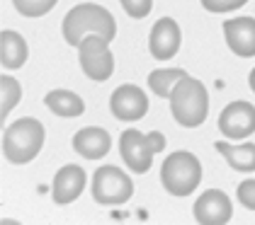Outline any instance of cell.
<instances>
[{
  "instance_id": "cell-5",
  "label": "cell",
  "mask_w": 255,
  "mask_h": 225,
  "mask_svg": "<svg viewBox=\"0 0 255 225\" xmlns=\"http://www.w3.org/2000/svg\"><path fill=\"white\" fill-rule=\"evenodd\" d=\"M163 148H165V136L160 131L141 133L138 129H127L119 136V155L134 174H146L153 165V157Z\"/></svg>"
},
{
  "instance_id": "cell-1",
  "label": "cell",
  "mask_w": 255,
  "mask_h": 225,
  "mask_svg": "<svg viewBox=\"0 0 255 225\" xmlns=\"http://www.w3.org/2000/svg\"><path fill=\"white\" fill-rule=\"evenodd\" d=\"M61 34L66 39V44L76 46L78 49L80 41L90 34H98V37L107 39V41H115L117 37V22L112 17V12L107 7H102L98 2H80L73 5L66 17L61 22Z\"/></svg>"
},
{
  "instance_id": "cell-4",
  "label": "cell",
  "mask_w": 255,
  "mask_h": 225,
  "mask_svg": "<svg viewBox=\"0 0 255 225\" xmlns=\"http://www.w3.org/2000/svg\"><path fill=\"white\" fill-rule=\"evenodd\" d=\"M199 182H202V162L195 152L175 150L163 160L160 184L170 196H177V199L192 196L199 187Z\"/></svg>"
},
{
  "instance_id": "cell-19",
  "label": "cell",
  "mask_w": 255,
  "mask_h": 225,
  "mask_svg": "<svg viewBox=\"0 0 255 225\" xmlns=\"http://www.w3.org/2000/svg\"><path fill=\"white\" fill-rule=\"evenodd\" d=\"M20 99H22L20 80H15L12 75L2 73V77H0V102H2V104H0V116H2V121L20 104Z\"/></svg>"
},
{
  "instance_id": "cell-22",
  "label": "cell",
  "mask_w": 255,
  "mask_h": 225,
  "mask_svg": "<svg viewBox=\"0 0 255 225\" xmlns=\"http://www.w3.org/2000/svg\"><path fill=\"white\" fill-rule=\"evenodd\" d=\"M202 7L207 12H214V15H224V12H234L238 7L248 5V0H199Z\"/></svg>"
},
{
  "instance_id": "cell-7",
  "label": "cell",
  "mask_w": 255,
  "mask_h": 225,
  "mask_svg": "<svg viewBox=\"0 0 255 225\" xmlns=\"http://www.w3.org/2000/svg\"><path fill=\"white\" fill-rule=\"evenodd\" d=\"M78 63L85 77H90L93 82L110 80L115 73V54L110 49V41L98 34L85 37L78 46Z\"/></svg>"
},
{
  "instance_id": "cell-20",
  "label": "cell",
  "mask_w": 255,
  "mask_h": 225,
  "mask_svg": "<svg viewBox=\"0 0 255 225\" xmlns=\"http://www.w3.org/2000/svg\"><path fill=\"white\" fill-rule=\"evenodd\" d=\"M56 2H59V0H12L15 10L20 12L22 17H29V19L49 15V12L56 7Z\"/></svg>"
},
{
  "instance_id": "cell-2",
  "label": "cell",
  "mask_w": 255,
  "mask_h": 225,
  "mask_svg": "<svg viewBox=\"0 0 255 225\" xmlns=\"http://www.w3.org/2000/svg\"><path fill=\"white\" fill-rule=\"evenodd\" d=\"M46 141V129L39 119L22 116L2 131V155L10 165H29Z\"/></svg>"
},
{
  "instance_id": "cell-11",
  "label": "cell",
  "mask_w": 255,
  "mask_h": 225,
  "mask_svg": "<svg viewBox=\"0 0 255 225\" xmlns=\"http://www.w3.org/2000/svg\"><path fill=\"white\" fill-rule=\"evenodd\" d=\"M180 44H182V32H180V24L173 17H160L156 19V24L151 27V34H148V51L151 56L165 63L170 58L177 56L180 51Z\"/></svg>"
},
{
  "instance_id": "cell-6",
  "label": "cell",
  "mask_w": 255,
  "mask_h": 225,
  "mask_svg": "<svg viewBox=\"0 0 255 225\" xmlns=\"http://www.w3.org/2000/svg\"><path fill=\"white\" fill-rule=\"evenodd\" d=\"M90 191L100 206H122L134 196V182L117 165H102L93 174Z\"/></svg>"
},
{
  "instance_id": "cell-9",
  "label": "cell",
  "mask_w": 255,
  "mask_h": 225,
  "mask_svg": "<svg viewBox=\"0 0 255 225\" xmlns=\"http://www.w3.org/2000/svg\"><path fill=\"white\" fill-rule=\"evenodd\" d=\"M192 216L199 225H226L234 218V204L226 191L207 189L192 206Z\"/></svg>"
},
{
  "instance_id": "cell-18",
  "label": "cell",
  "mask_w": 255,
  "mask_h": 225,
  "mask_svg": "<svg viewBox=\"0 0 255 225\" xmlns=\"http://www.w3.org/2000/svg\"><path fill=\"white\" fill-rule=\"evenodd\" d=\"M187 75L185 68H156L148 73V87L156 97H163V99H170V94L175 90V85Z\"/></svg>"
},
{
  "instance_id": "cell-10",
  "label": "cell",
  "mask_w": 255,
  "mask_h": 225,
  "mask_svg": "<svg viewBox=\"0 0 255 225\" xmlns=\"http://www.w3.org/2000/svg\"><path fill=\"white\" fill-rule=\"evenodd\" d=\"M110 109L119 121H141L148 114V97L138 85L124 82L110 97Z\"/></svg>"
},
{
  "instance_id": "cell-21",
  "label": "cell",
  "mask_w": 255,
  "mask_h": 225,
  "mask_svg": "<svg viewBox=\"0 0 255 225\" xmlns=\"http://www.w3.org/2000/svg\"><path fill=\"white\" fill-rule=\"evenodd\" d=\"M119 5L131 19H146L153 10V0H119Z\"/></svg>"
},
{
  "instance_id": "cell-16",
  "label": "cell",
  "mask_w": 255,
  "mask_h": 225,
  "mask_svg": "<svg viewBox=\"0 0 255 225\" xmlns=\"http://www.w3.org/2000/svg\"><path fill=\"white\" fill-rule=\"evenodd\" d=\"M216 152L226 160V165L236 172L251 174L255 172V143L246 141V143H226V141H216L214 143Z\"/></svg>"
},
{
  "instance_id": "cell-23",
  "label": "cell",
  "mask_w": 255,
  "mask_h": 225,
  "mask_svg": "<svg viewBox=\"0 0 255 225\" xmlns=\"http://www.w3.org/2000/svg\"><path fill=\"white\" fill-rule=\"evenodd\" d=\"M238 204L248 211H255V179H243L238 189H236Z\"/></svg>"
},
{
  "instance_id": "cell-14",
  "label": "cell",
  "mask_w": 255,
  "mask_h": 225,
  "mask_svg": "<svg viewBox=\"0 0 255 225\" xmlns=\"http://www.w3.org/2000/svg\"><path fill=\"white\" fill-rule=\"evenodd\" d=\"M112 148V136L102 126H83L73 136V150L83 160H102Z\"/></svg>"
},
{
  "instance_id": "cell-13",
  "label": "cell",
  "mask_w": 255,
  "mask_h": 225,
  "mask_svg": "<svg viewBox=\"0 0 255 225\" xmlns=\"http://www.w3.org/2000/svg\"><path fill=\"white\" fill-rule=\"evenodd\" d=\"M224 39L238 58H255V17H234L224 22Z\"/></svg>"
},
{
  "instance_id": "cell-24",
  "label": "cell",
  "mask_w": 255,
  "mask_h": 225,
  "mask_svg": "<svg viewBox=\"0 0 255 225\" xmlns=\"http://www.w3.org/2000/svg\"><path fill=\"white\" fill-rule=\"evenodd\" d=\"M248 85H251V90L255 92V68L251 71V75H248Z\"/></svg>"
},
{
  "instance_id": "cell-8",
  "label": "cell",
  "mask_w": 255,
  "mask_h": 225,
  "mask_svg": "<svg viewBox=\"0 0 255 225\" xmlns=\"http://www.w3.org/2000/svg\"><path fill=\"white\" fill-rule=\"evenodd\" d=\"M219 131L229 141H246L255 133V104L246 99L229 102L219 114Z\"/></svg>"
},
{
  "instance_id": "cell-15",
  "label": "cell",
  "mask_w": 255,
  "mask_h": 225,
  "mask_svg": "<svg viewBox=\"0 0 255 225\" xmlns=\"http://www.w3.org/2000/svg\"><path fill=\"white\" fill-rule=\"evenodd\" d=\"M29 58V46L20 32L2 29L0 32V66L2 71H17Z\"/></svg>"
},
{
  "instance_id": "cell-12",
  "label": "cell",
  "mask_w": 255,
  "mask_h": 225,
  "mask_svg": "<svg viewBox=\"0 0 255 225\" xmlns=\"http://www.w3.org/2000/svg\"><path fill=\"white\" fill-rule=\"evenodd\" d=\"M85 184H88V174H85V169L80 165L68 162V165L59 167V172L54 174V182H51V199H54V204H59V206L73 204L76 199H80Z\"/></svg>"
},
{
  "instance_id": "cell-3",
  "label": "cell",
  "mask_w": 255,
  "mask_h": 225,
  "mask_svg": "<svg viewBox=\"0 0 255 225\" xmlns=\"http://www.w3.org/2000/svg\"><path fill=\"white\" fill-rule=\"evenodd\" d=\"M170 114L180 126L197 129L209 116V92L202 80L185 75L170 94Z\"/></svg>"
},
{
  "instance_id": "cell-17",
  "label": "cell",
  "mask_w": 255,
  "mask_h": 225,
  "mask_svg": "<svg viewBox=\"0 0 255 225\" xmlns=\"http://www.w3.org/2000/svg\"><path fill=\"white\" fill-rule=\"evenodd\" d=\"M44 104L51 114L63 116V119H76V116H83V112H85L83 97L76 94L73 90H63V87H56V90L44 94Z\"/></svg>"
}]
</instances>
